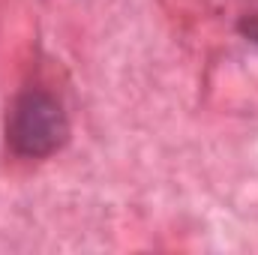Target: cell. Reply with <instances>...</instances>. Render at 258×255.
Returning a JSON list of instances; mask_svg holds the SVG:
<instances>
[{
  "label": "cell",
  "mask_w": 258,
  "mask_h": 255,
  "mask_svg": "<svg viewBox=\"0 0 258 255\" xmlns=\"http://www.w3.org/2000/svg\"><path fill=\"white\" fill-rule=\"evenodd\" d=\"M240 33H243L246 39L258 42V15H249V18H243V21H240Z\"/></svg>",
  "instance_id": "obj_2"
},
{
  "label": "cell",
  "mask_w": 258,
  "mask_h": 255,
  "mask_svg": "<svg viewBox=\"0 0 258 255\" xmlns=\"http://www.w3.org/2000/svg\"><path fill=\"white\" fill-rule=\"evenodd\" d=\"M69 141L63 105L45 90H24L6 114V144L24 159H45Z\"/></svg>",
  "instance_id": "obj_1"
}]
</instances>
